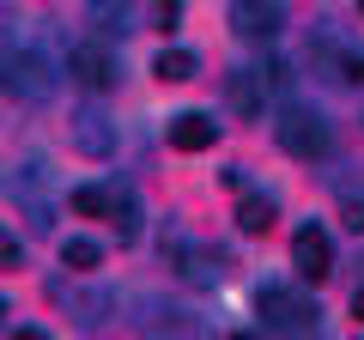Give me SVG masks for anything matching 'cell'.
Segmentation results:
<instances>
[{"label": "cell", "mask_w": 364, "mask_h": 340, "mask_svg": "<svg viewBox=\"0 0 364 340\" xmlns=\"http://www.w3.org/2000/svg\"><path fill=\"white\" fill-rule=\"evenodd\" d=\"M255 310H261V322L267 328H279V334H291V340H304V334H322V310H316L310 298H298L291 286H261L255 292Z\"/></svg>", "instance_id": "1"}, {"label": "cell", "mask_w": 364, "mask_h": 340, "mask_svg": "<svg viewBox=\"0 0 364 340\" xmlns=\"http://www.w3.org/2000/svg\"><path fill=\"white\" fill-rule=\"evenodd\" d=\"M0 85H6L13 97H31V104H37V97L55 92V61L43 49H13L6 67H0Z\"/></svg>", "instance_id": "2"}, {"label": "cell", "mask_w": 364, "mask_h": 340, "mask_svg": "<svg viewBox=\"0 0 364 340\" xmlns=\"http://www.w3.org/2000/svg\"><path fill=\"white\" fill-rule=\"evenodd\" d=\"M279 146H286L291 158H322V152H328V122H322V110L291 104L286 116H279Z\"/></svg>", "instance_id": "3"}, {"label": "cell", "mask_w": 364, "mask_h": 340, "mask_svg": "<svg viewBox=\"0 0 364 340\" xmlns=\"http://www.w3.org/2000/svg\"><path fill=\"white\" fill-rule=\"evenodd\" d=\"M67 79L85 85V92H109L116 85V55H109V43H73L67 49Z\"/></svg>", "instance_id": "4"}, {"label": "cell", "mask_w": 364, "mask_h": 340, "mask_svg": "<svg viewBox=\"0 0 364 340\" xmlns=\"http://www.w3.org/2000/svg\"><path fill=\"white\" fill-rule=\"evenodd\" d=\"M273 79H279V67H237V73L225 79V97H231V110L255 122L261 110H267V92H273Z\"/></svg>", "instance_id": "5"}, {"label": "cell", "mask_w": 364, "mask_h": 340, "mask_svg": "<svg viewBox=\"0 0 364 340\" xmlns=\"http://www.w3.org/2000/svg\"><path fill=\"white\" fill-rule=\"evenodd\" d=\"M291 262H298L304 280H328V274H334V243H328L322 225H298V237H291Z\"/></svg>", "instance_id": "6"}, {"label": "cell", "mask_w": 364, "mask_h": 340, "mask_svg": "<svg viewBox=\"0 0 364 340\" xmlns=\"http://www.w3.org/2000/svg\"><path fill=\"white\" fill-rule=\"evenodd\" d=\"M73 146H79L85 158H109V152H116V122H109L97 104L73 110Z\"/></svg>", "instance_id": "7"}, {"label": "cell", "mask_w": 364, "mask_h": 340, "mask_svg": "<svg viewBox=\"0 0 364 340\" xmlns=\"http://www.w3.org/2000/svg\"><path fill=\"white\" fill-rule=\"evenodd\" d=\"M213 140H219V122H213L207 110H182V116H170V146H176V152H207Z\"/></svg>", "instance_id": "8"}, {"label": "cell", "mask_w": 364, "mask_h": 340, "mask_svg": "<svg viewBox=\"0 0 364 340\" xmlns=\"http://www.w3.org/2000/svg\"><path fill=\"white\" fill-rule=\"evenodd\" d=\"M279 18H286V6H273V0H237L231 6V25H237V37H255V43H267L273 31H279Z\"/></svg>", "instance_id": "9"}, {"label": "cell", "mask_w": 364, "mask_h": 340, "mask_svg": "<svg viewBox=\"0 0 364 340\" xmlns=\"http://www.w3.org/2000/svg\"><path fill=\"white\" fill-rule=\"evenodd\" d=\"M13 195L25 201L31 225H43V231H49V225H55V219H49L55 207H49V195H43V158H31V164H25V170H18V176H13Z\"/></svg>", "instance_id": "10"}, {"label": "cell", "mask_w": 364, "mask_h": 340, "mask_svg": "<svg viewBox=\"0 0 364 340\" xmlns=\"http://www.w3.org/2000/svg\"><path fill=\"white\" fill-rule=\"evenodd\" d=\"M152 73L170 79V85H182V79L200 73V55H195V49H158V55H152Z\"/></svg>", "instance_id": "11"}, {"label": "cell", "mask_w": 364, "mask_h": 340, "mask_svg": "<svg viewBox=\"0 0 364 340\" xmlns=\"http://www.w3.org/2000/svg\"><path fill=\"white\" fill-rule=\"evenodd\" d=\"M61 267H73V274L104 267V243L97 237H61Z\"/></svg>", "instance_id": "12"}, {"label": "cell", "mask_w": 364, "mask_h": 340, "mask_svg": "<svg viewBox=\"0 0 364 340\" xmlns=\"http://www.w3.org/2000/svg\"><path fill=\"white\" fill-rule=\"evenodd\" d=\"M273 213H279V201H273L267 188H255V195H243V201H237V225H243V231H267V225H273Z\"/></svg>", "instance_id": "13"}, {"label": "cell", "mask_w": 364, "mask_h": 340, "mask_svg": "<svg viewBox=\"0 0 364 340\" xmlns=\"http://www.w3.org/2000/svg\"><path fill=\"white\" fill-rule=\"evenodd\" d=\"M67 201H73V213H85V219H104L109 201H116V188H109V183H85V188H73Z\"/></svg>", "instance_id": "14"}, {"label": "cell", "mask_w": 364, "mask_h": 340, "mask_svg": "<svg viewBox=\"0 0 364 340\" xmlns=\"http://www.w3.org/2000/svg\"><path fill=\"white\" fill-rule=\"evenodd\" d=\"M109 213H116V237H122V243H134V237H140V201H134L128 188H116Z\"/></svg>", "instance_id": "15"}, {"label": "cell", "mask_w": 364, "mask_h": 340, "mask_svg": "<svg viewBox=\"0 0 364 340\" xmlns=\"http://www.w3.org/2000/svg\"><path fill=\"white\" fill-rule=\"evenodd\" d=\"M182 280H188V286H213V280H219V267H213V255H200V249H188V255H182Z\"/></svg>", "instance_id": "16"}, {"label": "cell", "mask_w": 364, "mask_h": 340, "mask_svg": "<svg viewBox=\"0 0 364 340\" xmlns=\"http://www.w3.org/2000/svg\"><path fill=\"white\" fill-rule=\"evenodd\" d=\"M334 79L340 85H364V49H334Z\"/></svg>", "instance_id": "17"}, {"label": "cell", "mask_w": 364, "mask_h": 340, "mask_svg": "<svg viewBox=\"0 0 364 340\" xmlns=\"http://www.w3.org/2000/svg\"><path fill=\"white\" fill-rule=\"evenodd\" d=\"M91 18H97V25H104V31H128L134 6H122V0H116V6H104V0H97V6H91Z\"/></svg>", "instance_id": "18"}, {"label": "cell", "mask_w": 364, "mask_h": 340, "mask_svg": "<svg viewBox=\"0 0 364 340\" xmlns=\"http://www.w3.org/2000/svg\"><path fill=\"white\" fill-rule=\"evenodd\" d=\"M18 262H25V237L0 231V267H18Z\"/></svg>", "instance_id": "19"}, {"label": "cell", "mask_w": 364, "mask_h": 340, "mask_svg": "<svg viewBox=\"0 0 364 340\" xmlns=\"http://www.w3.org/2000/svg\"><path fill=\"white\" fill-rule=\"evenodd\" d=\"M346 225H352V231H364V195H346Z\"/></svg>", "instance_id": "20"}, {"label": "cell", "mask_w": 364, "mask_h": 340, "mask_svg": "<svg viewBox=\"0 0 364 340\" xmlns=\"http://www.w3.org/2000/svg\"><path fill=\"white\" fill-rule=\"evenodd\" d=\"M176 18H182V6H176V0H164V6H158V31H176Z\"/></svg>", "instance_id": "21"}, {"label": "cell", "mask_w": 364, "mask_h": 340, "mask_svg": "<svg viewBox=\"0 0 364 340\" xmlns=\"http://www.w3.org/2000/svg\"><path fill=\"white\" fill-rule=\"evenodd\" d=\"M13 340H49L43 328H13Z\"/></svg>", "instance_id": "22"}, {"label": "cell", "mask_w": 364, "mask_h": 340, "mask_svg": "<svg viewBox=\"0 0 364 340\" xmlns=\"http://www.w3.org/2000/svg\"><path fill=\"white\" fill-rule=\"evenodd\" d=\"M352 316H358V322H364V292H352Z\"/></svg>", "instance_id": "23"}, {"label": "cell", "mask_w": 364, "mask_h": 340, "mask_svg": "<svg viewBox=\"0 0 364 340\" xmlns=\"http://www.w3.org/2000/svg\"><path fill=\"white\" fill-rule=\"evenodd\" d=\"M0 328H6V298H0Z\"/></svg>", "instance_id": "24"}, {"label": "cell", "mask_w": 364, "mask_h": 340, "mask_svg": "<svg viewBox=\"0 0 364 340\" xmlns=\"http://www.w3.org/2000/svg\"><path fill=\"white\" fill-rule=\"evenodd\" d=\"M231 340H255V334H231Z\"/></svg>", "instance_id": "25"}, {"label": "cell", "mask_w": 364, "mask_h": 340, "mask_svg": "<svg viewBox=\"0 0 364 340\" xmlns=\"http://www.w3.org/2000/svg\"><path fill=\"white\" fill-rule=\"evenodd\" d=\"M358 13H364V6H358Z\"/></svg>", "instance_id": "26"}, {"label": "cell", "mask_w": 364, "mask_h": 340, "mask_svg": "<svg viewBox=\"0 0 364 340\" xmlns=\"http://www.w3.org/2000/svg\"><path fill=\"white\" fill-rule=\"evenodd\" d=\"M316 340H322V334H316Z\"/></svg>", "instance_id": "27"}]
</instances>
